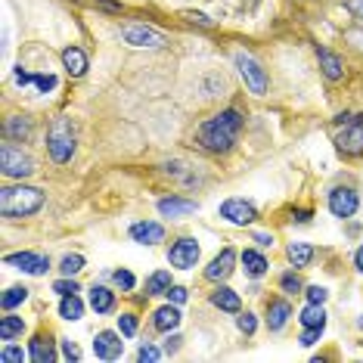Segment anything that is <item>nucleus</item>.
I'll list each match as a JSON object with an SVG mask.
<instances>
[{"label":"nucleus","instance_id":"nucleus-46","mask_svg":"<svg viewBox=\"0 0 363 363\" xmlns=\"http://www.w3.org/2000/svg\"><path fill=\"white\" fill-rule=\"evenodd\" d=\"M32 81H34V78L28 75L25 69H16V84H22V87H25V84H32Z\"/></svg>","mask_w":363,"mask_h":363},{"label":"nucleus","instance_id":"nucleus-16","mask_svg":"<svg viewBox=\"0 0 363 363\" xmlns=\"http://www.w3.org/2000/svg\"><path fill=\"white\" fill-rule=\"evenodd\" d=\"M289 317H292V307H289V301H270V307H267V326H270V332H280L282 326L289 323Z\"/></svg>","mask_w":363,"mask_h":363},{"label":"nucleus","instance_id":"nucleus-47","mask_svg":"<svg viewBox=\"0 0 363 363\" xmlns=\"http://www.w3.org/2000/svg\"><path fill=\"white\" fill-rule=\"evenodd\" d=\"M255 242L258 245H273V236H267V233H255Z\"/></svg>","mask_w":363,"mask_h":363},{"label":"nucleus","instance_id":"nucleus-34","mask_svg":"<svg viewBox=\"0 0 363 363\" xmlns=\"http://www.w3.org/2000/svg\"><path fill=\"white\" fill-rule=\"evenodd\" d=\"M118 329H121V335H134V332H137V317H134V313H121Z\"/></svg>","mask_w":363,"mask_h":363},{"label":"nucleus","instance_id":"nucleus-20","mask_svg":"<svg viewBox=\"0 0 363 363\" xmlns=\"http://www.w3.org/2000/svg\"><path fill=\"white\" fill-rule=\"evenodd\" d=\"M63 63H65V69H69L72 78H81L84 72H87V56H84L78 47H65V50H63Z\"/></svg>","mask_w":363,"mask_h":363},{"label":"nucleus","instance_id":"nucleus-2","mask_svg":"<svg viewBox=\"0 0 363 363\" xmlns=\"http://www.w3.org/2000/svg\"><path fill=\"white\" fill-rule=\"evenodd\" d=\"M44 208V193L38 187H3L0 189V211L3 218H32Z\"/></svg>","mask_w":363,"mask_h":363},{"label":"nucleus","instance_id":"nucleus-27","mask_svg":"<svg viewBox=\"0 0 363 363\" xmlns=\"http://www.w3.org/2000/svg\"><path fill=\"white\" fill-rule=\"evenodd\" d=\"M59 313H63V320H81L84 301L78 298V295H63V301H59Z\"/></svg>","mask_w":363,"mask_h":363},{"label":"nucleus","instance_id":"nucleus-23","mask_svg":"<svg viewBox=\"0 0 363 363\" xmlns=\"http://www.w3.org/2000/svg\"><path fill=\"white\" fill-rule=\"evenodd\" d=\"M242 267L249 276H264V270H267V258L261 255V251L255 249H245L242 251Z\"/></svg>","mask_w":363,"mask_h":363},{"label":"nucleus","instance_id":"nucleus-48","mask_svg":"<svg viewBox=\"0 0 363 363\" xmlns=\"http://www.w3.org/2000/svg\"><path fill=\"white\" fill-rule=\"evenodd\" d=\"M354 264H357V270H360V273H363V245H360V249H357V255H354Z\"/></svg>","mask_w":363,"mask_h":363},{"label":"nucleus","instance_id":"nucleus-39","mask_svg":"<svg viewBox=\"0 0 363 363\" xmlns=\"http://www.w3.org/2000/svg\"><path fill=\"white\" fill-rule=\"evenodd\" d=\"M53 292H59V295H78V286L72 280H56V282H53Z\"/></svg>","mask_w":363,"mask_h":363},{"label":"nucleus","instance_id":"nucleus-17","mask_svg":"<svg viewBox=\"0 0 363 363\" xmlns=\"http://www.w3.org/2000/svg\"><path fill=\"white\" fill-rule=\"evenodd\" d=\"M211 304L220 307V311H227V313H239L242 301H239V295L233 292V289L220 286V289H214V292H211Z\"/></svg>","mask_w":363,"mask_h":363},{"label":"nucleus","instance_id":"nucleus-32","mask_svg":"<svg viewBox=\"0 0 363 363\" xmlns=\"http://www.w3.org/2000/svg\"><path fill=\"white\" fill-rule=\"evenodd\" d=\"M22 360H25L22 348H13V344H7V348L0 351V363H22Z\"/></svg>","mask_w":363,"mask_h":363},{"label":"nucleus","instance_id":"nucleus-12","mask_svg":"<svg viewBox=\"0 0 363 363\" xmlns=\"http://www.w3.org/2000/svg\"><path fill=\"white\" fill-rule=\"evenodd\" d=\"M7 264H16L19 270H25V273H47V267H50V258L44 255H32V251H19V255H7L3 258Z\"/></svg>","mask_w":363,"mask_h":363},{"label":"nucleus","instance_id":"nucleus-44","mask_svg":"<svg viewBox=\"0 0 363 363\" xmlns=\"http://www.w3.org/2000/svg\"><path fill=\"white\" fill-rule=\"evenodd\" d=\"M63 357H65V360H78V357H81V351H78L72 342H63Z\"/></svg>","mask_w":363,"mask_h":363},{"label":"nucleus","instance_id":"nucleus-37","mask_svg":"<svg viewBox=\"0 0 363 363\" xmlns=\"http://www.w3.org/2000/svg\"><path fill=\"white\" fill-rule=\"evenodd\" d=\"M280 286H282V292H289V295H298L301 292V280L295 273H286L280 280Z\"/></svg>","mask_w":363,"mask_h":363},{"label":"nucleus","instance_id":"nucleus-22","mask_svg":"<svg viewBox=\"0 0 363 363\" xmlns=\"http://www.w3.org/2000/svg\"><path fill=\"white\" fill-rule=\"evenodd\" d=\"M7 137L10 140H28L32 137V118L28 115H13L7 121Z\"/></svg>","mask_w":363,"mask_h":363},{"label":"nucleus","instance_id":"nucleus-36","mask_svg":"<svg viewBox=\"0 0 363 363\" xmlns=\"http://www.w3.org/2000/svg\"><path fill=\"white\" fill-rule=\"evenodd\" d=\"M236 326H239V332H245V335H251V332L258 329V320L251 317V313H239V317H236Z\"/></svg>","mask_w":363,"mask_h":363},{"label":"nucleus","instance_id":"nucleus-19","mask_svg":"<svg viewBox=\"0 0 363 363\" xmlns=\"http://www.w3.org/2000/svg\"><path fill=\"white\" fill-rule=\"evenodd\" d=\"M158 211H162L165 218H187V214L196 211V202H189V199H162L158 202Z\"/></svg>","mask_w":363,"mask_h":363},{"label":"nucleus","instance_id":"nucleus-5","mask_svg":"<svg viewBox=\"0 0 363 363\" xmlns=\"http://www.w3.org/2000/svg\"><path fill=\"white\" fill-rule=\"evenodd\" d=\"M0 168H3V174L7 177H32L34 174V158L28 156V152L16 149V146H3L0 149Z\"/></svg>","mask_w":363,"mask_h":363},{"label":"nucleus","instance_id":"nucleus-15","mask_svg":"<svg viewBox=\"0 0 363 363\" xmlns=\"http://www.w3.org/2000/svg\"><path fill=\"white\" fill-rule=\"evenodd\" d=\"M317 59H320V69H323V75L329 78V81H342L344 65H342V59H338L335 53L326 50V47H317Z\"/></svg>","mask_w":363,"mask_h":363},{"label":"nucleus","instance_id":"nucleus-18","mask_svg":"<svg viewBox=\"0 0 363 363\" xmlns=\"http://www.w3.org/2000/svg\"><path fill=\"white\" fill-rule=\"evenodd\" d=\"M152 323H156V329L171 332V329L180 326V311H177L174 304H165V307H158V311L152 313Z\"/></svg>","mask_w":363,"mask_h":363},{"label":"nucleus","instance_id":"nucleus-29","mask_svg":"<svg viewBox=\"0 0 363 363\" xmlns=\"http://www.w3.org/2000/svg\"><path fill=\"white\" fill-rule=\"evenodd\" d=\"M171 289V273L168 270H158V273H152L149 280H146V295H165Z\"/></svg>","mask_w":363,"mask_h":363},{"label":"nucleus","instance_id":"nucleus-4","mask_svg":"<svg viewBox=\"0 0 363 363\" xmlns=\"http://www.w3.org/2000/svg\"><path fill=\"white\" fill-rule=\"evenodd\" d=\"M233 63H236L239 75H242L245 87H249L251 94H255V96H264V94H267V72H264L261 65H258L255 59L249 56V53H236V56H233Z\"/></svg>","mask_w":363,"mask_h":363},{"label":"nucleus","instance_id":"nucleus-11","mask_svg":"<svg viewBox=\"0 0 363 363\" xmlns=\"http://www.w3.org/2000/svg\"><path fill=\"white\" fill-rule=\"evenodd\" d=\"M335 143H338V149L348 152V156H363V121H354V125H348L335 137Z\"/></svg>","mask_w":363,"mask_h":363},{"label":"nucleus","instance_id":"nucleus-14","mask_svg":"<svg viewBox=\"0 0 363 363\" xmlns=\"http://www.w3.org/2000/svg\"><path fill=\"white\" fill-rule=\"evenodd\" d=\"M233 264H236V251H233V249H224V251H220V255L205 267V276H208L211 282L227 280V276L233 273Z\"/></svg>","mask_w":363,"mask_h":363},{"label":"nucleus","instance_id":"nucleus-35","mask_svg":"<svg viewBox=\"0 0 363 363\" xmlns=\"http://www.w3.org/2000/svg\"><path fill=\"white\" fill-rule=\"evenodd\" d=\"M304 295H307V301H311V304H323V301L329 298V292H326L323 286H307Z\"/></svg>","mask_w":363,"mask_h":363},{"label":"nucleus","instance_id":"nucleus-9","mask_svg":"<svg viewBox=\"0 0 363 363\" xmlns=\"http://www.w3.org/2000/svg\"><path fill=\"white\" fill-rule=\"evenodd\" d=\"M357 205H360V199H357L354 189L335 187V189L329 193V211L335 214V218H351V214L357 211Z\"/></svg>","mask_w":363,"mask_h":363},{"label":"nucleus","instance_id":"nucleus-1","mask_svg":"<svg viewBox=\"0 0 363 363\" xmlns=\"http://www.w3.org/2000/svg\"><path fill=\"white\" fill-rule=\"evenodd\" d=\"M239 131H242V115H239L236 109H224L220 115L208 118L205 125L196 131V140H199L208 152H227L236 143Z\"/></svg>","mask_w":363,"mask_h":363},{"label":"nucleus","instance_id":"nucleus-8","mask_svg":"<svg viewBox=\"0 0 363 363\" xmlns=\"http://www.w3.org/2000/svg\"><path fill=\"white\" fill-rule=\"evenodd\" d=\"M220 218H227L230 224L245 227V224H251V220L258 218V211H255V205L245 202V199H227L224 205H220Z\"/></svg>","mask_w":363,"mask_h":363},{"label":"nucleus","instance_id":"nucleus-25","mask_svg":"<svg viewBox=\"0 0 363 363\" xmlns=\"http://www.w3.org/2000/svg\"><path fill=\"white\" fill-rule=\"evenodd\" d=\"M286 255H289V261H292V267H307L313 258V249L307 242H292L286 249Z\"/></svg>","mask_w":363,"mask_h":363},{"label":"nucleus","instance_id":"nucleus-42","mask_svg":"<svg viewBox=\"0 0 363 363\" xmlns=\"http://www.w3.org/2000/svg\"><path fill=\"white\" fill-rule=\"evenodd\" d=\"M320 332H323V329H311V326H304V332H301V338H298V342L304 344V348H311V344L320 338Z\"/></svg>","mask_w":363,"mask_h":363},{"label":"nucleus","instance_id":"nucleus-31","mask_svg":"<svg viewBox=\"0 0 363 363\" xmlns=\"http://www.w3.org/2000/svg\"><path fill=\"white\" fill-rule=\"evenodd\" d=\"M59 270H63L65 276L78 273V270H84V258H81V255H65L63 264H59Z\"/></svg>","mask_w":363,"mask_h":363},{"label":"nucleus","instance_id":"nucleus-49","mask_svg":"<svg viewBox=\"0 0 363 363\" xmlns=\"http://www.w3.org/2000/svg\"><path fill=\"white\" fill-rule=\"evenodd\" d=\"M177 344H180V335H171V338H168V344H165V348H168V351H177Z\"/></svg>","mask_w":363,"mask_h":363},{"label":"nucleus","instance_id":"nucleus-43","mask_svg":"<svg viewBox=\"0 0 363 363\" xmlns=\"http://www.w3.org/2000/svg\"><path fill=\"white\" fill-rule=\"evenodd\" d=\"M344 10H348L354 19L363 22V0H344Z\"/></svg>","mask_w":363,"mask_h":363},{"label":"nucleus","instance_id":"nucleus-33","mask_svg":"<svg viewBox=\"0 0 363 363\" xmlns=\"http://www.w3.org/2000/svg\"><path fill=\"white\" fill-rule=\"evenodd\" d=\"M137 360L140 363H156V360H162V351L152 348V344H143V348L137 351Z\"/></svg>","mask_w":363,"mask_h":363},{"label":"nucleus","instance_id":"nucleus-28","mask_svg":"<svg viewBox=\"0 0 363 363\" xmlns=\"http://www.w3.org/2000/svg\"><path fill=\"white\" fill-rule=\"evenodd\" d=\"M301 323L304 326H311V329H323L326 326V311H323V304H307L304 311H301Z\"/></svg>","mask_w":363,"mask_h":363},{"label":"nucleus","instance_id":"nucleus-41","mask_svg":"<svg viewBox=\"0 0 363 363\" xmlns=\"http://www.w3.org/2000/svg\"><path fill=\"white\" fill-rule=\"evenodd\" d=\"M165 295H168V301H174V304H183V301H187V289H183V286H171L168 289V292H165Z\"/></svg>","mask_w":363,"mask_h":363},{"label":"nucleus","instance_id":"nucleus-40","mask_svg":"<svg viewBox=\"0 0 363 363\" xmlns=\"http://www.w3.org/2000/svg\"><path fill=\"white\" fill-rule=\"evenodd\" d=\"M34 84H38L41 94H47V90L56 87V78H53V75H34Z\"/></svg>","mask_w":363,"mask_h":363},{"label":"nucleus","instance_id":"nucleus-10","mask_svg":"<svg viewBox=\"0 0 363 363\" xmlns=\"http://www.w3.org/2000/svg\"><path fill=\"white\" fill-rule=\"evenodd\" d=\"M121 351H125V344H121V335L112 329L100 332V335L94 338V354L100 357V360H118Z\"/></svg>","mask_w":363,"mask_h":363},{"label":"nucleus","instance_id":"nucleus-26","mask_svg":"<svg viewBox=\"0 0 363 363\" xmlns=\"http://www.w3.org/2000/svg\"><path fill=\"white\" fill-rule=\"evenodd\" d=\"M28 357H32L34 363H53V360H56V354H53V344L47 342V338H34L32 348H28Z\"/></svg>","mask_w":363,"mask_h":363},{"label":"nucleus","instance_id":"nucleus-45","mask_svg":"<svg viewBox=\"0 0 363 363\" xmlns=\"http://www.w3.org/2000/svg\"><path fill=\"white\" fill-rule=\"evenodd\" d=\"M187 19L189 22H199V25H205V28H211V19H208V16H202V13H187Z\"/></svg>","mask_w":363,"mask_h":363},{"label":"nucleus","instance_id":"nucleus-21","mask_svg":"<svg viewBox=\"0 0 363 363\" xmlns=\"http://www.w3.org/2000/svg\"><path fill=\"white\" fill-rule=\"evenodd\" d=\"M90 307H94L96 313H109L115 307V295L109 292L106 286H96L94 282V289H90Z\"/></svg>","mask_w":363,"mask_h":363},{"label":"nucleus","instance_id":"nucleus-3","mask_svg":"<svg viewBox=\"0 0 363 363\" xmlns=\"http://www.w3.org/2000/svg\"><path fill=\"white\" fill-rule=\"evenodd\" d=\"M47 149H50L53 162L65 165L72 156H75V131H72V121L69 118H56L47 134Z\"/></svg>","mask_w":363,"mask_h":363},{"label":"nucleus","instance_id":"nucleus-30","mask_svg":"<svg viewBox=\"0 0 363 363\" xmlns=\"http://www.w3.org/2000/svg\"><path fill=\"white\" fill-rule=\"evenodd\" d=\"M28 298V289L25 286H13L3 292V298H0V304H3V311H13L16 304H22V301Z\"/></svg>","mask_w":363,"mask_h":363},{"label":"nucleus","instance_id":"nucleus-13","mask_svg":"<svg viewBox=\"0 0 363 363\" xmlns=\"http://www.w3.org/2000/svg\"><path fill=\"white\" fill-rule=\"evenodd\" d=\"M131 239L140 245H156L165 239V227L156 224V220H140V224L131 227Z\"/></svg>","mask_w":363,"mask_h":363},{"label":"nucleus","instance_id":"nucleus-38","mask_svg":"<svg viewBox=\"0 0 363 363\" xmlns=\"http://www.w3.org/2000/svg\"><path fill=\"white\" fill-rule=\"evenodd\" d=\"M112 280L118 282L121 289H134V286H137V280H134V273H131V270H115V273H112Z\"/></svg>","mask_w":363,"mask_h":363},{"label":"nucleus","instance_id":"nucleus-24","mask_svg":"<svg viewBox=\"0 0 363 363\" xmlns=\"http://www.w3.org/2000/svg\"><path fill=\"white\" fill-rule=\"evenodd\" d=\"M22 332H25V323H22V317H13V313H7V317L0 320V342H13V338H19Z\"/></svg>","mask_w":363,"mask_h":363},{"label":"nucleus","instance_id":"nucleus-6","mask_svg":"<svg viewBox=\"0 0 363 363\" xmlns=\"http://www.w3.org/2000/svg\"><path fill=\"white\" fill-rule=\"evenodd\" d=\"M168 261L174 264V267L187 270V267H196V261H199V245H196V239H177L174 245H171L168 251Z\"/></svg>","mask_w":363,"mask_h":363},{"label":"nucleus","instance_id":"nucleus-7","mask_svg":"<svg viewBox=\"0 0 363 363\" xmlns=\"http://www.w3.org/2000/svg\"><path fill=\"white\" fill-rule=\"evenodd\" d=\"M121 38L131 47H162L165 44V34H158L156 28H146V25H125L121 28Z\"/></svg>","mask_w":363,"mask_h":363}]
</instances>
